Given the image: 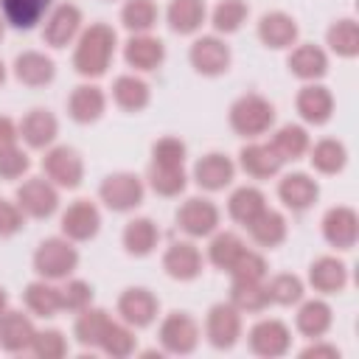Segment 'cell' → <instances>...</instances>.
Returning <instances> with one entry per match:
<instances>
[{
	"label": "cell",
	"instance_id": "36",
	"mask_svg": "<svg viewBox=\"0 0 359 359\" xmlns=\"http://www.w3.org/2000/svg\"><path fill=\"white\" fill-rule=\"evenodd\" d=\"M160 241V230L151 219H132L126 227H123V247L129 255H149Z\"/></svg>",
	"mask_w": 359,
	"mask_h": 359
},
{
	"label": "cell",
	"instance_id": "8",
	"mask_svg": "<svg viewBox=\"0 0 359 359\" xmlns=\"http://www.w3.org/2000/svg\"><path fill=\"white\" fill-rule=\"evenodd\" d=\"M17 208L31 219H48L59 208V194L50 180H25L17 188Z\"/></svg>",
	"mask_w": 359,
	"mask_h": 359
},
{
	"label": "cell",
	"instance_id": "2",
	"mask_svg": "<svg viewBox=\"0 0 359 359\" xmlns=\"http://www.w3.org/2000/svg\"><path fill=\"white\" fill-rule=\"evenodd\" d=\"M275 123V107L258 93H247L230 107V126L241 137H258Z\"/></svg>",
	"mask_w": 359,
	"mask_h": 359
},
{
	"label": "cell",
	"instance_id": "39",
	"mask_svg": "<svg viewBox=\"0 0 359 359\" xmlns=\"http://www.w3.org/2000/svg\"><path fill=\"white\" fill-rule=\"evenodd\" d=\"M309 160L320 174H339L345 168V163H348V151H345V146L339 140L323 137V140H317L311 146V157Z\"/></svg>",
	"mask_w": 359,
	"mask_h": 359
},
{
	"label": "cell",
	"instance_id": "15",
	"mask_svg": "<svg viewBox=\"0 0 359 359\" xmlns=\"http://www.w3.org/2000/svg\"><path fill=\"white\" fill-rule=\"evenodd\" d=\"M323 236L337 250H351L359 238V216L353 208L337 205L323 216Z\"/></svg>",
	"mask_w": 359,
	"mask_h": 359
},
{
	"label": "cell",
	"instance_id": "43",
	"mask_svg": "<svg viewBox=\"0 0 359 359\" xmlns=\"http://www.w3.org/2000/svg\"><path fill=\"white\" fill-rule=\"evenodd\" d=\"M241 250H244L241 236L224 230V233H216V236H213V241H210V247H208V258H210L213 266H219V269H230L233 261L241 255Z\"/></svg>",
	"mask_w": 359,
	"mask_h": 359
},
{
	"label": "cell",
	"instance_id": "38",
	"mask_svg": "<svg viewBox=\"0 0 359 359\" xmlns=\"http://www.w3.org/2000/svg\"><path fill=\"white\" fill-rule=\"evenodd\" d=\"M269 146L278 151V157L283 163L286 160H297V157H303L309 151V132L303 126H297V123H283L275 132V137H272Z\"/></svg>",
	"mask_w": 359,
	"mask_h": 359
},
{
	"label": "cell",
	"instance_id": "29",
	"mask_svg": "<svg viewBox=\"0 0 359 359\" xmlns=\"http://www.w3.org/2000/svg\"><path fill=\"white\" fill-rule=\"evenodd\" d=\"M289 70L303 81H317L328 73V56L317 45H297L289 53Z\"/></svg>",
	"mask_w": 359,
	"mask_h": 359
},
{
	"label": "cell",
	"instance_id": "21",
	"mask_svg": "<svg viewBox=\"0 0 359 359\" xmlns=\"http://www.w3.org/2000/svg\"><path fill=\"white\" fill-rule=\"evenodd\" d=\"M278 196H280V202H283L289 210H297V213H300V210H309V208L317 202L320 185H317L309 174L294 171V174H286V177L280 180Z\"/></svg>",
	"mask_w": 359,
	"mask_h": 359
},
{
	"label": "cell",
	"instance_id": "20",
	"mask_svg": "<svg viewBox=\"0 0 359 359\" xmlns=\"http://www.w3.org/2000/svg\"><path fill=\"white\" fill-rule=\"evenodd\" d=\"M297 112L306 123H314V126H323L331 121L334 115V95L328 87L323 84H306L300 93H297Z\"/></svg>",
	"mask_w": 359,
	"mask_h": 359
},
{
	"label": "cell",
	"instance_id": "17",
	"mask_svg": "<svg viewBox=\"0 0 359 359\" xmlns=\"http://www.w3.org/2000/svg\"><path fill=\"white\" fill-rule=\"evenodd\" d=\"M34 323L28 314L22 311H3L0 314V348L8 351V353H22V351H31V342H34Z\"/></svg>",
	"mask_w": 359,
	"mask_h": 359
},
{
	"label": "cell",
	"instance_id": "9",
	"mask_svg": "<svg viewBox=\"0 0 359 359\" xmlns=\"http://www.w3.org/2000/svg\"><path fill=\"white\" fill-rule=\"evenodd\" d=\"M177 224L180 230H185L188 236L194 238H202V236H210L216 233L219 227V208L210 202V199H202V196H191L180 205L177 210Z\"/></svg>",
	"mask_w": 359,
	"mask_h": 359
},
{
	"label": "cell",
	"instance_id": "52",
	"mask_svg": "<svg viewBox=\"0 0 359 359\" xmlns=\"http://www.w3.org/2000/svg\"><path fill=\"white\" fill-rule=\"evenodd\" d=\"M28 168H31V160L20 146H8L0 151V177L3 180H20Z\"/></svg>",
	"mask_w": 359,
	"mask_h": 359
},
{
	"label": "cell",
	"instance_id": "27",
	"mask_svg": "<svg viewBox=\"0 0 359 359\" xmlns=\"http://www.w3.org/2000/svg\"><path fill=\"white\" fill-rule=\"evenodd\" d=\"M238 163L244 168V174L255 177V180H266L275 177L283 165V160L278 157V151L269 143H250L238 151Z\"/></svg>",
	"mask_w": 359,
	"mask_h": 359
},
{
	"label": "cell",
	"instance_id": "7",
	"mask_svg": "<svg viewBox=\"0 0 359 359\" xmlns=\"http://www.w3.org/2000/svg\"><path fill=\"white\" fill-rule=\"evenodd\" d=\"M208 342L219 351H230L241 337V311L233 303H216L205 320Z\"/></svg>",
	"mask_w": 359,
	"mask_h": 359
},
{
	"label": "cell",
	"instance_id": "45",
	"mask_svg": "<svg viewBox=\"0 0 359 359\" xmlns=\"http://www.w3.org/2000/svg\"><path fill=\"white\" fill-rule=\"evenodd\" d=\"M247 14H250V8L244 0H219L213 8V28L219 34H236L244 25Z\"/></svg>",
	"mask_w": 359,
	"mask_h": 359
},
{
	"label": "cell",
	"instance_id": "51",
	"mask_svg": "<svg viewBox=\"0 0 359 359\" xmlns=\"http://www.w3.org/2000/svg\"><path fill=\"white\" fill-rule=\"evenodd\" d=\"M151 163H157V165H182L185 163V143L180 137H160L151 146Z\"/></svg>",
	"mask_w": 359,
	"mask_h": 359
},
{
	"label": "cell",
	"instance_id": "1",
	"mask_svg": "<svg viewBox=\"0 0 359 359\" xmlns=\"http://www.w3.org/2000/svg\"><path fill=\"white\" fill-rule=\"evenodd\" d=\"M115 31L107 22H93L87 31H81L76 50H73V67L84 79H98L107 73L112 56H115Z\"/></svg>",
	"mask_w": 359,
	"mask_h": 359
},
{
	"label": "cell",
	"instance_id": "37",
	"mask_svg": "<svg viewBox=\"0 0 359 359\" xmlns=\"http://www.w3.org/2000/svg\"><path fill=\"white\" fill-rule=\"evenodd\" d=\"M230 303L244 311H264L269 306V292L264 280H233L230 286Z\"/></svg>",
	"mask_w": 359,
	"mask_h": 359
},
{
	"label": "cell",
	"instance_id": "31",
	"mask_svg": "<svg viewBox=\"0 0 359 359\" xmlns=\"http://www.w3.org/2000/svg\"><path fill=\"white\" fill-rule=\"evenodd\" d=\"M205 0H171L168 3V28L174 34H196L205 22Z\"/></svg>",
	"mask_w": 359,
	"mask_h": 359
},
{
	"label": "cell",
	"instance_id": "28",
	"mask_svg": "<svg viewBox=\"0 0 359 359\" xmlns=\"http://www.w3.org/2000/svg\"><path fill=\"white\" fill-rule=\"evenodd\" d=\"M112 325V317L104 311V309H81L79 317H76V325H73V337L81 348H98L104 334L109 331Z\"/></svg>",
	"mask_w": 359,
	"mask_h": 359
},
{
	"label": "cell",
	"instance_id": "44",
	"mask_svg": "<svg viewBox=\"0 0 359 359\" xmlns=\"http://www.w3.org/2000/svg\"><path fill=\"white\" fill-rule=\"evenodd\" d=\"M149 185L160 196H177L185 188V171H182V165H157V163H151Z\"/></svg>",
	"mask_w": 359,
	"mask_h": 359
},
{
	"label": "cell",
	"instance_id": "32",
	"mask_svg": "<svg viewBox=\"0 0 359 359\" xmlns=\"http://www.w3.org/2000/svg\"><path fill=\"white\" fill-rule=\"evenodd\" d=\"M112 98L126 112H140L149 107V84L132 73H123L112 81Z\"/></svg>",
	"mask_w": 359,
	"mask_h": 359
},
{
	"label": "cell",
	"instance_id": "47",
	"mask_svg": "<svg viewBox=\"0 0 359 359\" xmlns=\"http://www.w3.org/2000/svg\"><path fill=\"white\" fill-rule=\"evenodd\" d=\"M135 345H137V339H135V334H132V328L123 323H115L112 320V325H109V331L104 334V339H101V351L107 353V356H112V359H123V356H129L132 351H135Z\"/></svg>",
	"mask_w": 359,
	"mask_h": 359
},
{
	"label": "cell",
	"instance_id": "53",
	"mask_svg": "<svg viewBox=\"0 0 359 359\" xmlns=\"http://www.w3.org/2000/svg\"><path fill=\"white\" fill-rule=\"evenodd\" d=\"M22 210L17 208V202H3L0 199V238L14 236L22 227Z\"/></svg>",
	"mask_w": 359,
	"mask_h": 359
},
{
	"label": "cell",
	"instance_id": "12",
	"mask_svg": "<svg viewBox=\"0 0 359 359\" xmlns=\"http://www.w3.org/2000/svg\"><path fill=\"white\" fill-rule=\"evenodd\" d=\"M157 309H160L157 297L149 289H143V286H132V289H126L118 297V314H121V320L129 328H146V325H151L154 317H157Z\"/></svg>",
	"mask_w": 359,
	"mask_h": 359
},
{
	"label": "cell",
	"instance_id": "13",
	"mask_svg": "<svg viewBox=\"0 0 359 359\" xmlns=\"http://www.w3.org/2000/svg\"><path fill=\"white\" fill-rule=\"evenodd\" d=\"M191 65L202 76H222L230 67V48L219 36H199L191 45Z\"/></svg>",
	"mask_w": 359,
	"mask_h": 359
},
{
	"label": "cell",
	"instance_id": "30",
	"mask_svg": "<svg viewBox=\"0 0 359 359\" xmlns=\"http://www.w3.org/2000/svg\"><path fill=\"white\" fill-rule=\"evenodd\" d=\"M331 323H334V314H331V306L325 300H306L294 317L297 331L309 339H320L323 334H328Z\"/></svg>",
	"mask_w": 359,
	"mask_h": 359
},
{
	"label": "cell",
	"instance_id": "55",
	"mask_svg": "<svg viewBox=\"0 0 359 359\" xmlns=\"http://www.w3.org/2000/svg\"><path fill=\"white\" fill-rule=\"evenodd\" d=\"M300 356H303V359H309V356H331V359H337V356H339V348H337V345H323V342L314 339V345L303 348Z\"/></svg>",
	"mask_w": 359,
	"mask_h": 359
},
{
	"label": "cell",
	"instance_id": "41",
	"mask_svg": "<svg viewBox=\"0 0 359 359\" xmlns=\"http://www.w3.org/2000/svg\"><path fill=\"white\" fill-rule=\"evenodd\" d=\"M25 306L36 314V317H53L56 311H62V300H59V289L50 286L45 278L34 280L25 286Z\"/></svg>",
	"mask_w": 359,
	"mask_h": 359
},
{
	"label": "cell",
	"instance_id": "22",
	"mask_svg": "<svg viewBox=\"0 0 359 359\" xmlns=\"http://www.w3.org/2000/svg\"><path fill=\"white\" fill-rule=\"evenodd\" d=\"M104 109H107V95L95 84H79L70 93V98H67V112H70V118L76 123H93V121H98L104 115Z\"/></svg>",
	"mask_w": 359,
	"mask_h": 359
},
{
	"label": "cell",
	"instance_id": "14",
	"mask_svg": "<svg viewBox=\"0 0 359 359\" xmlns=\"http://www.w3.org/2000/svg\"><path fill=\"white\" fill-rule=\"evenodd\" d=\"M101 227V213L90 199H76L62 213V233L70 241H90Z\"/></svg>",
	"mask_w": 359,
	"mask_h": 359
},
{
	"label": "cell",
	"instance_id": "23",
	"mask_svg": "<svg viewBox=\"0 0 359 359\" xmlns=\"http://www.w3.org/2000/svg\"><path fill=\"white\" fill-rule=\"evenodd\" d=\"M14 76H17V81H22L28 87H45L53 81L56 65L50 56L39 53V50H22L14 59Z\"/></svg>",
	"mask_w": 359,
	"mask_h": 359
},
{
	"label": "cell",
	"instance_id": "35",
	"mask_svg": "<svg viewBox=\"0 0 359 359\" xmlns=\"http://www.w3.org/2000/svg\"><path fill=\"white\" fill-rule=\"evenodd\" d=\"M247 230H250V236H252L255 244H261V247H278V244L286 238V219H283L278 210L264 208V210L247 224Z\"/></svg>",
	"mask_w": 359,
	"mask_h": 359
},
{
	"label": "cell",
	"instance_id": "58",
	"mask_svg": "<svg viewBox=\"0 0 359 359\" xmlns=\"http://www.w3.org/2000/svg\"><path fill=\"white\" fill-rule=\"evenodd\" d=\"M0 36H3V20H0Z\"/></svg>",
	"mask_w": 359,
	"mask_h": 359
},
{
	"label": "cell",
	"instance_id": "3",
	"mask_svg": "<svg viewBox=\"0 0 359 359\" xmlns=\"http://www.w3.org/2000/svg\"><path fill=\"white\" fill-rule=\"evenodd\" d=\"M79 266V252L70 238H45L34 252V269L45 280H62Z\"/></svg>",
	"mask_w": 359,
	"mask_h": 359
},
{
	"label": "cell",
	"instance_id": "18",
	"mask_svg": "<svg viewBox=\"0 0 359 359\" xmlns=\"http://www.w3.org/2000/svg\"><path fill=\"white\" fill-rule=\"evenodd\" d=\"M233 177H236L233 160L219 154V151H210V154L199 157L196 165H194V180L205 191H222V188H227L233 182Z\"/></svg>",
	"mask_w": 359,
	"mask_h": 359
},
{
	"label": "cell",
	"instance_id": "57",
	"mask_svg": "<svg viewBox=\"0 0 359 359\" xmlns=\"http://www.w3.org/2000/svg\"><path fill=\"white\" fill-rule=\"evenodd\" d=\"M6 81V67H3V62H0V84Z\"/></svg>",
	"mask_w": 359,
	"mask_h": 359
},
{
	"label": "cell",
	"instance_id": "48",
	"mask_svg": "<svg viewBox=\"0 0 359 359\" xmlns=\"http://www.w3.org/2000/svg\"><path fill=\"white\" fill-rule=\"evenodd\" d=\"M227 272L233 275V280H264L266 278V261L261 252L244 247Z\"/></svg>",
	"mask_w": 359,
	"mask_h": 359
},
{
	"label": "cell",
	"instance_id": "50",
	"mask_svg": "<svg viewBox=\"0 0 359 359\" xmlns=\"http://www.w3.org/2000/svg\"><path fill=\"white\" fill-rule=\"evenodd\" d=\"M59 300H62V311H81L93 303V286L84 280H67L59 289Z\"/></svg>",
	"mask_w": 359,
	"mask_h": 359
},
{
	"label": "cell",
	"instance_id": "26",
	"mask_svg": "<svg viewBox=\"0 0 359 359\" xmlns=\"http://www.w3.org/2000/svg\"><path fill=\"white\" fill-rule=\"evenodd\" d=\"M309 283L314 286V292L337 294L348 283V266L334 255H323L309 266Z\"/></svg>",
	"mask_w": 359,
	"mask_h": 359
},
{
	"label": "cell",
	"instance_id": "4",
	"mask_svg": "<svg viewBox=\"0 0 359 359\" xmlns=\"http://www.w3.org/2000/svg\"><path fill=\"white\" fill-rule=\"evenodd\" d=\"M42 171L59 188H79L84 180V160L70 146H50L42 157Z\"/></svg>",
	"mask_w": 359,
	"mask_h": 359
},
{
	"label": "cell",
	"instance_id": "19",
	"mask_svg": "<svg viewBox=\"0 0 359 359\" xmlns=\"http://www.w3.org/2000/svg\"><path fill=\"white\" fill-rule=\"evenodd\" d=\"M297 34H300V28H297L294 17H289L286 11H269V14H264L261 22H258V36H261V42H264L266 48H272V50L292 48V45L297 42Z\"/></svg>",
	"mask_w": 359,
	"mask_h": 359
},
{
	"label": "cell",
	"instance_id": "56",
	"mask_svg": "<svg viewBox=\"0 0 359 359\" xmlns=\"http://www.w3.org/2000/svg\"><path fill=\"white\" fill-rule=\"evenodd\" d=\"M6 309H8V294H6V289L0 286V314H3Z\"/></svg>",
	"mask_w": 359,
	"mask_h": 359
},
{
	"label": "cell",
	"instance_id": "33",
	"mask_svg": "<svg viewBox=\"0 0 359 359\" xmlns=\"http://www.w3.org/2000/svg\"><path fill=\"white\" fill-rule=\"evenodd\" d=\"M0 6L6 22L20 31H31L36 22H42L45 11L50 8V0H0Z\"/></svg>",
	"mask_w": 359,
	"mask_h": 359
},
{
	"label": "cell",
	"instance_id": "24",
	"mask_svg": "<svg viewBox=\"0 0 359 359\" xmlns=\"http://www.w3.org/2000/svg\"><path fill=\"white\" fill-rule=\"evenodd\" d=\"M123 59L129 67L135 70H154L163 65L165 59V45L157 39V36H149V34H135L126 48H123Z\"/></svg>",
	"mask_w": 359,
	"mask_h": 359
},
{
	"label": "cell",
	"instance_id": "11",
	"mask_svg": "<svg viewBox=\"0 0 359 359\" xmlns=\"http://www.w3.org/2000/svg\"><path fill=\"white\" fill-rule=\"evenodd\" d=\"M81 31V11L73 3H62L56 6L48 17H45V28H42V39L50 48H65L76 39V34Z\"/></svg>",
	"mask_w": 359,
	"mask_h": 359
},
{
	"label": "cell",
	"instance_id": "5",
	"mask_svg": "<svg viewBox=\"0 0 359 359\" xmlns=\"http://www.w3.org/2000/svg\"><path fill=\"white\" fill-rule=\"evenodd\" d=\"M160 345L165 353H177V356H185V353H194L196 345H199V325L191 314L185 311H171L163 323H160Z\"/></svg>",
	"mask_w": 359,
	"mask_h": 359
},
{
	"label": "cell",
	"instance_id": "6",
	"mask_svg": "<svg viewBox=\"0 0 359 359\" xmlns=\"http://www.w3.org/2000/svg\"><path fill=\"white\" fill-rule=\"evenodd\" d=\"M98 196L101 202L109 208V210H118V213H126L132 208H137L143 202V180L129 174V171H118V174H109L101 188H98Z\"/></svg>",
	"mask_w": 359,
	"mask_h": 359
},
{
	"label": "cell",
	"instance_id": "16",
	"mask_svg": "<svg viewBox=\"0 0 359 359\" xmlns=\"http://www.w3.org/2000/svg\"><path fill=\"white\" fill-rule=\"evenodd\" d=\"M163 269L174 280H194L202 275V252L191 241H174L163 255Z\"/></svg>",
	"mask_w": 359,
	"mask_h": 359
},
{
	"label": "cell",
	"instance_id": "40",
	"mask_svg": "<svg viewBox=\"0 0 359 359\" xmlns=\"http://www.w3.org/2000/svg\"><path fill=\"white\" fill-rule=\"evenodd\" d=\"M157 14L154 0H126L121 8V22L132 34H149L157 25Z\"/></svg>",
	"mask_w": 359,
	"mask_h": 359
},
{
	"label": "cell",
	"instance_id": "10",
	"mask_svg": "<svg viewBox=\"0 0 359 359\" xmlns=\"http://www.w3.org/2000/svg\"><path fill=\"white\" fill-rule=\"evenodd\" d=\"M247 342H250L252 353L275 359V356H283L292 348V334H289L286 323H280V320H261L250 328Z\"/></svg>",
	"mask_w": 359,
	"mask_h": 359
},
{
	"label": "cell",
	"instance_id": "25",
	"mask_svg": "<svg viewBox=\"0 0 359 359\" xmlns=\"http://www.w3.org/2000/svg\"><path fill=\"white\" fill-rule=\"evenodd\" d=\"M56 135H59V121L48 109H31L20 121V137L31 149H48L56 140Z\"/></svg>",
	"mask_w": 359,
	"mask_h": 359
},
{
	"label": "cell",
	"instance_id": "49",
	"mask_svg": "<svg viewBox=\"0 0 359 359\" xmlns=\"http://www.w3.org/2000/svg\"><path fill=\"white\" fill-rule=\"evenodd\" d=\"M31 351H34V356H39V359H62V356L67 353V339H65L62 331H56V328L36 331V334H34V342H31Z\"/></svg>",
	"mask_w": 359,
	"mask_h": 359
},
{
	"label": "cell",
	"instance_id": "42",
	"mask_svg": "<svg viewBox=\"0 0 359 359\" xmlns=\"http://www.w3.org/2000/svg\"><path fill=\"white\" fill-rule=\"evenodd\" d=\"M325 39H328V48H331L337 56L353 59V56L359 53V25H356V20H351V17L337 20V22L328 28Z\"/></svg>",
	"mask_w": 359,
	"mask_h": 359
},
{
	"label": "cell",
	"instance_id": "46",
	"mask_svg": "<svg viewBox=\"0 0 359 359\" xmlns=\"http://www.w3.org/2000/svg\"><path fill=\"white\" fill-rule=\"evenodd\" d=\"M266 292H269V303L294 306L303 300V280L292 272H280L266 283Z\"/></svg>",
	"mask_w": 359,
	"mask_h": 359
},
{
	"label": "cell",
	"instance_id": "34",
	"mask_svg": "<svg viewBox=\"0 0 359 359\" xmlns=\"http://www.w3.org/2000/svg\"><path fill=\"white\" fill-rule=\"evenodd\" d=\"M264 208H266V196H264L258 188H252V185L236 188V191L230 194V199H227V213H230V219L238 222V224H244V227H247Z\"/></svg>",
	"mask_w": 359,
	"mask_h": 359
},
{
	"label": "cell",
	"instance_id": "54",
	"mask_svg": "<svg viewBox=\"0 0 359 359\" xmlns=\"http://www.w3.org/2000/svg\"><path fill=\"white\" fill-rule=\"evenodd\" d=\"M17 137H20V126L11 118L0 115V151L8 146H17Z\"/></svg>",
	"mask_w": 359,
	"mask_h": 359
}]
</instances>
